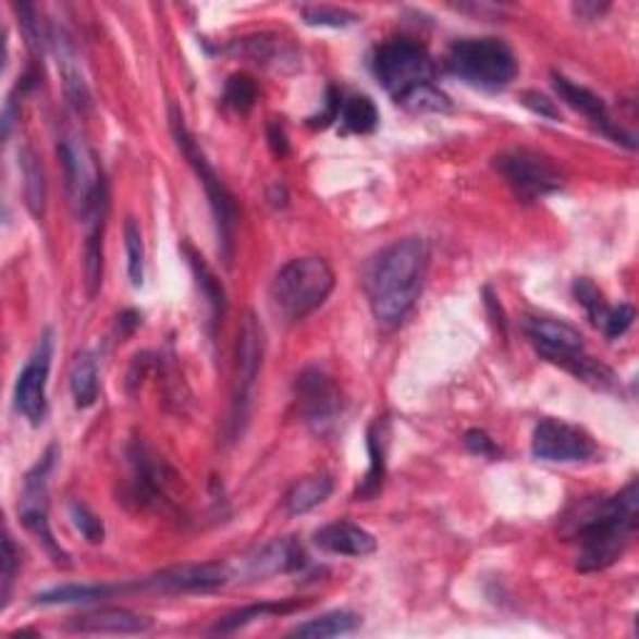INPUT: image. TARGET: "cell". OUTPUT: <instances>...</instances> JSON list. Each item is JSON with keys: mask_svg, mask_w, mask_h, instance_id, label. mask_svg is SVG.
<instances>
[{"mask_svg": "<svg viewBox=\"0 0 639 639\" xmlns=\"http://www.w3.org/2000/svg\"><path fill=\"white\" fill-rule=\"evenodd\" d=\"M305 567V550L295 537H280L255 552L248 560V573L253 577H272L287 575Z\"/></svg>", "mask_w": 639, "mask_h": 639, "instance_id": "obj_19", "label": "cell"}, {"mask_svg": "<svg viewBox=\"0 0 639 639\" xmlns=\"http://www.w3.org/2000/svg\"><path fill=\"white\" fill-rule=\"evenodd\" d=\"M15 13H19L25 42H28V48L33 50V53L40 56L42 53V30H40L38 11L30 3H23V5H15Z\"/></svg>", "mask_w": 639, "mask_h": 639, "instance_id": "obj_37", "label": "cell"}, {"mask_svg": "<svg viewBox=\"0 0 639 639\" xmlns=\"http://www.w3.org/2000/svg\"><path fill=\"white\" fill-rule=\"evenodd\" d=\"M335 287V272L318 255L285 262L270 285V305L285 322L305 320L328 300Z\"/></svg>", "mask_w": 639, "mask_h": 639, "instance_id": "obj_4", "label": "cell"}, {"mask_svg": "<svg viewBox=\"0 0 639 639\" xmlns=\"http://www.w3.org/2000/svg\"><path fill=\"white\" fill-rule=\"evenodd\" d=\"M297 607H303L300 602H262V604H250V607L237 610L233 615H228L223 622H218L212 632L218 635H230L237 632V629L250 625L255 619H266V617H278V615H287Z\"/></svg>", "mask_w": 639, "mask_h": 639, "instance_id": "obj_28", "label": "cell"}, {"mask_svg": "<svg viewBox=\"0 0 639 639\" xmlns=\"http://www.w3.org/2000/svg\"><path fill=\"white\" fill-rule=\"evenodd\" d=\"M225 100L230 108L237 110V113H248L255 106V100H258V85H255L250 75H230L225 83Z\"/></svg>", "mask_w": 639, "mask_h": 639, "instance_id": "obj_33", "label": "cell"}, {"mask_svg": "<svg viewBox=\"0 0 639 639\" xmlns=\"http://www.w3.org/2000/svg\"><path fill=\"white\" fill-rule=\"evenodd\" d=\"M465 445L472 450L475 455L480 457H497V445L492 442V438L488 432L482 430H470L465 434Z\"/></svg>", "mask_w": 639, "mask_h": 639, "instance_id": "obj_39", "label": "cell"}, {"mask_svg": "<svg viewBox=\"0 0 639 639\" xmlns=\"http://www.w3.org/2000/svg\"><path fill=\"white\" fill-rule=\"evenodd\" d=\"M98 390H100V382H98L96 355L81 353L78 357H75V362L71 368V392H73L75 407L85 410V407L96 405Z\"/></svg>", "mask_w": 639, "mask_h": 639, "instance_id": "obj_26", "label": "cell"}, {"mask_svg": "<svg viewBox=\"0 0 639 639\" xmlns=\"http://www.w3.org/2000/svg\"><path fill=\"white\" fill-rule=\"evenodd\" d=\"M170 127H173V138L181 148L183 156L187 158V163L195 170L198 181L206 187L212 218H216V230H218V250L220 258L225 260V266L233 262V250H235V228H237V208L235 200L225 183L220 181V175L216 173V168L210 165V160L206 158V152L198 145V140L193 138L191 131L183 121V113L175 106L170 108Z\"/></svg>", "mask_w": 639, "mask_h": 639, "instance_id": "obj_6", "label": "cell"}, {"mask_svg": "<svg viewBox=\"0 0 639 639\" xmlns=\"http://www.w3.org/2000/svg\"><path fill=\"white\" fill-rule=\"evenodd\" d=\"M639 490L637 480L627 484L607 500L590 502L579 509L573 537L579 544L577 569L579 573H600L615 565L625 555L627 544L637 532Z\"/></svg>", "mask_w": 639, "mask_h": 639, "instance_id": "obj_1", "label": "cell"}, {"mask_svg": "<svg viewBox=\"0 0 639 639\" xmlns=\"http://www.w3.org/2000/svg\"><path fill=\"white\" fill-rule=\"evenodd\" d=\"M315 544L328 555H340V557H368L378 550V540L368 530H362L360 525L345 523H330L320 527L315 532Z\"/></svg>", "mask_w": 639, "mask_h": 639, "instance_id": "obj_18", "label": "cell"}, {"mask_svg": "<svg viewBox=\"0 0 639 639\" xmlns=\"http://www.w3.org/2000/svg\"><path fill=\"white\" fill-rule=\"evenodd\" d=\"M125 253H127V278L133 287H140L145 280V245L140 225L133 218L125 220Z\"/></svg>", "mask_w": 639, "mask_h": 639, "instance_id": "obj_30", "label": "cell"}, {"mask_svg": "<svg viewBox=\"0 0 639 639\" xmlns=\"http://www.w3.org/2000/svg\"><path fill=\"white\" fill-rule=\"evenodd\" d=\"M125 590H133V585H61L48 592H40L36 604H48V607H53V604H88L98 600H110Z\"/></svg>", "mask_w": 639, "mask_h": 639, "instance_id": "obj_25", "label": "cell"}, {"mask_svg": "<svg viewBox=\"0 0 639 639\" xmlns=\"http://www.w3.org/2000/svg\"><path fill=\"white\" fill-rule=\"evenodd\" d=\"M332 490H335V482H332V477L325 472L303 477V480H297L293 488L287 490V495L283 500L285 509L290 515H308L332 495Z\"/></svg>", "mask_w": 639, "mask_h": 639, "instance_id": "obj_23", "label": "cell"}, {"mask_svg": "<svg viewBox=\"0 0 639 639\" xmlns=\"http://www.w3.org/2000/svg\"><path fill=\"white\" fill-rule=\"evenodd\" d=\"M233 579V569L225 562H202V565H181L170 567L156 577H148L133 590H152L160 594H195V592H216Z\"/></svg>", "mask_w": 639, "mask_h": 639, "instance_id": "obj_15", "label": "cell"}, {"mask_svg": "<svg viewBox=\"0 0 639 639\" xmlns=\"http://www.w3.org/2000/svg\"><path fill=\"white\" fill-rule=\"evenodd\" d=\"M245 53L255 61L262 63V65H272L275 63L278 67L283 65V61H287L285 53H283V38H268V36H258L253 40H245Z\"/></svg>", "mask_w": 639, "mask_h": 639, "instance_id": "obj_35", "label": "cell"}, {"mask_svg": "<svg viewBox=\"0 0 639 639\" xmlns=\"http://www.w3.org/2000/svg\"><path fill=\"white\" fill-rule=\"evenodd\" d=\"M262 353L266 340L262 328L253 312H245L241 332H237V362H235V385H233V430L235 434L248 422L250 405L255 397V385L262 368Z\"/></svg>", "mask_w": 639, "mask_h": 639, "instance_id": "obj_10", "label": "cell"}, {"mask_svg": "<svg viewBox=\"0 0 639 639\" xmlns=\"http://www.w3.org/2000/svg\"><path fill=\"white\" fill-rule=\"evenodd\" d=\"M374 75L397 103L410 98L415 90L432 85L434 63L428 48L410 38H390L374 50Z\"/></svg>", "mask_w": 639, "mask_h": 639, "instance_id": "obj_8", "label": "cell"}, {"mask_svg": "<svg viewBox=\"0 0 639 639\" xmlns=\"http://www.w3.org/2000/svg\"><path fill=\"white\" fill-rule=\"evenodd\" d=\"M573 11L579 15V19L582 21H598V19H602L604 13L610 11V5L607 3H575L573 5Z\"/></svg>", "mask_w": 639, "mask_h": 639, "instance_id": "obj_41", "label": "cell"}, {"mask_svg": "<svg viewBox=\"0 0 639 639\" xmlns=\"http://www.w3.org/2000/svg\"><path fill=\"white\" fill-rule=\"evenodd\" d=\"M58 459V445H50L46 450V455L38 459V465L25 475L23 482V492H21V519L28 530L40 537L42 544L50 555L56 557V562H65V552L58 548L53 532H50L48 525V477L53 472Z\"/></svg>", "mask_w": 639, "mask_h": 639, "instance_id": "obj_12", "label": "cell"}, {"mask_svg": "<svg viewBox=\"0 0 639 639\" xmlns=\"http://www.w3.org/2000/svg\"><path fill=\"white\" fill-rule=\"evenodd\" d=\"M50 360H53V332L46 330L28 362L23 365L15 382V410H19L33 428H38L48 413V378Z\"/></svg>", "mask_w": 639, "mask_h": 639, "instance_id": "obj_13", "label": "cell"}, {"mask_svg": "<svg viewBox=\"0 0 639 639\" xmlns=\"http://www.w3.org/2000/svg\"><path fill=\"white\" fill-rule=\"evenodd\" d=\"M270 145H272V150H275V156H285V152H287L285 133H283V127H280L278 123L270 125Z\"/></svg>", "mask_w": 639, "mask_h": 639, "instance_id": "obj_42", "label": "cell"}, {"mask_svg": "<svg viewBox=\"0 0 639 639\" xmlns=\"http://www.w3.org/2000/svg\"><path fill=\"white\" fill-rule=\"evenodd\" d=\"M65 173L67 202L85 233L103 235L108 216V185L103 168H100L96 152L78 131H65L58 143Z\"/></svg>", "mask_w": 639, "mask_h": 639, "instance_id": "obj_3", "label": "cell"}, {"mask_svg": "<svg viewBox=\"0 0 639 639\" xmlns=\"http://www.w3.org/2000/svg\"><path fill=\"white\" fill-rule=\"evenodd\" d=\"M525 335L530 337L534 351L540 353L544 360L555 362L567 372H573L577 380L587 382V385L600 390L615 385V374H612V370L587 355L582 332L567 325V322L552 318H527Z\"/></svg>", "mask_w": 639, "mask_h": 639, "instance_id": "obj_5", "label": "cell"}, {"mask_svg": "<svg viewBox=\"0 0 639 639\" xmlns=\"http://www.w3.org/2000/svg\"><path fill=\"white\" fill-rule=\"evenodd\" d=\"M21 173H23V191H25V202H28V210L33 218H42L46 212V173H42V165L36 152L30 148L21 150Z\"/></svg>", "mask_w": 639, "mask_h": 639, "instance_id": "obj_27", "label": "cell"}, {"mask_svg": "<svg viewBox=\"0 0 639 639\" xmlns=\"http://www.w3.org/2000/svg\"><path fill=\"white\" fill-rule=\"evenodd\" d=\"M598 453V445L582 428L562 422L548 420L537 422L532 432V455L542 463H585Z\"/></svg>", "mask_w": 639, "mask_h": 639, "instance_id": "obj_14", "label": "cell"}, {"mask_svg": "<svg viewBox=\"0 0 639 639\" xmlns=\"http://www.w3.org/2000/svg\"><path fill=\"white\" fill-rule=\"evenodd\" d=\"M19 567H21V550L15 548L13 537L5 532V537H3V575H0V582H3V590H0L3 607L8 604V598H11L13 579H15V573H19Z\"/></svg>", "mask_w": 639, "mask_h": 639, "instance_id": "obj_36", "label": "cell"}, {"mask_svg": "<svg viewBox=\"0 0 639 639\" xmlns=\"http://www.w3.org/2000/svg\"><path fill=\"white\" fill-rule=\"evenodd\" d=\"M523 103L532 110V113H537V115H542V118H552V121H555L557 118V108H555V103H552V100H548L544 96H540V93H525V100Z\"/></svg>", "mask_w": 639, "mask_h": 639, "instance_id": "obj_40", "label": "cell"}, {"mask_svg": "<svg viewBox=\"0 0 639 639\" xmlns=\"http://www.w3.org/2000/svg\"><path fill=\"white\" fill-rule=\"evenodd\" d=\"M295 392L303 420L315 434L325 438L337 428L345 410V400L332 378L318 368H308L297 374Z\"/></svg>", "mask_w": 639, "mask_h": 639, "instance_id": "obj_11", "label": "cell"}, {"mask_svg": "<svg viewBox=\"0 0 639 639\" xmlns=\"http://www.w3.org/2000/svg\"><path fill=\"white\" fill-rule=\"evenodd\" d=\"M50 40H53V48H56V56H58V67H61V75H63L65 96L75 108L85 110L90 106V93H88V85H85V78L81 73V58H78V50H75V42L71 40V36H67L63 28H53V33H50Z\"/></svg>", "mask_w": 639, "mask_h": 639, "instance_id": "obj_20", "label": "cell"}, {"mask_svg": "<svg viewBox=\"0 0 639 639\" xmlns=\"http://www.w3.org/2000/svg\"><path fill=\"white\" fill-rule=\"evenodd\" d=\"M632 322H635L632 305H619V308L610 310V318H607V322H604L602 330L610 340H617V337L625 335L629 328H632Z\"/></svg>", "mask_w": 639, "mask_h": 639, "instance_id": "obj_38", "label": "cell"}, {"mask_svg": "<svg viewBox=\"0 0 639 639\" xmlns=\"http://www.w3.org/2000/svg\"><path fill=\"white\" fill-rule=\"evenodd\" d=\"M303 19L308 25H320V28H347L360 21V15L345 8H332V5H305Z\"/></svg>", "mask_w": 639, "mask_h": 639, "instance_id": "obj_32", "label": "cell"}, {"mask_svg": "<svg viewBox=\"0 0 639 639\" xmlns=\"http://www.w3.org/2000/svg\"><path fill=\"white\" fill-rule=\"evenodd\" d=\"M552 85H555L557 96L565 100L569 108L577 110V113H582L602 135H607V138H612L615 143L627 145V148H637L635 135L625 133V127H622L617 121H612L610 108L604 106V100L600 96H594L592 90L582 88V85L573 83L560 73H552Z\"/></svg>", "mask_w": 639, "mask_h": 639, "instance_id": "obj_16", "label": "cell"}, {"mask_svg": "<svg viewBox=\"0 0 639 639\" xmlns=\"http://www.w3.org/2000/svg\"><path fill=\"white\" fill-rule=\"evenodd\" d=\"M183 253L187 262H191L193 268V275H195V283H198L202 297H206L208 303V310H210V322L212 325H218V322H223V315L228 310V300H225V287L220 283L216 272L206 262L200 253H195L191 245H183Z\"/></svg>", "mask_w": 639, "mask_h": 639, "instance_id": "obj_22", "label": "cell"}, {"mask_svg": "<svg viewBox=\"0 0 639 639\" xmlns=\"http://www.w3.org/2000/svg\"><path fill=\"white\" fill-rule=\"evenodd\" d=\"M340 118H343L345 127L357 135H368L380 123V113L368 96H353L343 100L340 108Z\"/></svg>", "mask_w": 639, "mask_h": 639, "instance_id": "obj_29", "label": "cell"}, {"mask_svg": "<svg viewBox=\"0 0 639 639\" xmlns=\"http://www.w3.org/2000/svg\"><path fill=\"white\" fill-rule=\"evenodd\" d=\"M65 629L78 635H145L152 629V619L125 607H103L71 617Z\"/></svg>", "mask_w": 639, "mask_h": 639, "instance_id": "obj_17", "label": "cell"}, {"mask_svg": "<svg viewBox=\"0 0 639 639\" xmlns=\"http://www.w3.org/2000/svg\"><path fill=\"white\" fill-rule=\"evenodd\" d=\"M368 450H370V467L365 472L362 482L357 484L355 500L368 502L378 497L382 490V482H385V453H388V422L378 420L368 432Z\"/></svg>", "mask_w": 639, "mask_h": 639, "instance_id": "obj_21", "label": "cell"}, {"mask_svg": "<svg viewBox=\"0 0 639 639\" xmlns=\"http://www.w3.org/2000/svg\"><path fill=\"white\" fill-rule=\"evenodd\" d=\"M362 627V617L351 610H335L328 615H320L315 619L297 625L290 637H303V639H330V637H343L353 635Z\"/></svg>", "mask_w": 639, "mask_h": 639, "instance_id": "obj_24", "label": "cell"}, {"mask_svg": "<svg viewBox=\"0 0 639 639\" xmlns=\"http://www.w3.org/2000/svg\"><path fill=\"white\" fill-rule=\"evenodd\" d=\"M428 270V243L422 237H403L378 255L368 275V297L378 325L397 328L420 297Z\"/></svg>", "mask_w": 639, "mask_h": 639, "instance_id": "obj_2", "label": "cell"}, {"mask_svg": "<svg viewBox=\"0 0 639 639\" xmlns=\"http://www.w3.org/2000/svg\"><path fill=\"white\" fill-rule=\"evenodd\" d=\"M447 71L472 88H507L517 75L513 48L500 38H463L447 53Z\"/></svg>", "mask_w": 639, "mask_h": 639, "instance_id": "obj_7", "label": "cell"}, {"mask_svg": "<svg viewBox=\"0 0 639 639\" xmlns=\"http://www.w3.org/2000/svg\"><path fill=\"white\" fill-rule=\"evenodd\" d=\"M492 165L523 202L548 198L565 185V173L555 163V158L532 148L502 150Z\"/></svg>", "mask_w": 639, "mask_h": 639, "instance_id": "obj_9", "label": "cell"}, {"mask_svg": "<svg viewBox=\"0 0 639 639\" xmlns=\"http://www.w3.org/2000/svg\"><path fill=\"white\" fill-rule=\"evenodd\" d=\"M575 297H577V303L587 310V315H590V320L594 322V325L604 328V322H607L612 308L607 303H604V297L598 290V285H594L592 280L579 278L575 283Z\"/></svg>", "mask_w": 639, "mask_h": 639, "instance_id": "obj_31", "label": "cell"}, {"mask_svg": "<svg viewBox=\"0 0 639 639\" xmlns=\"http://www.w3.org/2000/svg\"><path fill=\"white\" fill-rule=\"evenodd\" d=\"M67 513H71V523H73L75 530L85 537V542H90V544L103 542V537H106L103 519L93 513L88 505H83V502H73Z\"/></svg>", "mask_w": 639, "mask_h": 639, "instance_id": "obj_34", "label": "cell"}]
</instances>
